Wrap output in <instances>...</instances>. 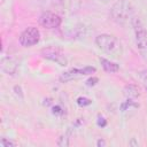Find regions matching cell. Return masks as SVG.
Listing matches in <instances>:
<instances>
[{
  "instance_id": "cell-1",
  "label": "cell",
  "mask_w": 147,
  "mask_h": 147,
  "mask_svg": "<svg viewBox=\"0 0 147 147\" xmlns=\"http://www.w3.org/2000/svg\"><path fill=\"white\" fill-rule=\"evenodd\" d=\"M95 44L96 46L103 51L106 54L113 56V57H121L123 54V46L122 42L111 34H99L95 38Z\"/></svg>"
},
{
  "instance_id": "cell-2",
  "label": "cell",
  "mask_w": 147,
  "mask_h": 147,
  "mask_svg": "<svg viewBox=\"0 0 147 147\" xmlns=\"http://www.w3.org/2000/svg\"><path fill=\"white\" fill-rule=\"evenodd\" d=\"M110 14L116 23L124 25L129 21H132L133 7L129 0H118L111 7Z\"/></svg>"
},
{
  "instance_id": "cell-3",
  "label": "cell",
  "mask_w": 147,
  "mask_h": 147,
  "mask_svg": "<svg viewBox=\"0 0 147 147\" xmlns=\"http://www.w3.org/2000/svg\"><path fill=\"white\" fill-rule=\"evenodd\" d=\"M132 24L136 30V42L138 51L144 60L147 61V31L138 18H132Z\"/></svg>"
},
{
  "instance_id": "cell-4",
  "label": "cell",
  "mask_w": 147,
  "mask_h": 147,
  "mask_svg": "<svg viewBox=\"0 0 147 147\" xmlns=\"http://www.w3.org/2000/svg\"><path fill=\"white\" fill-rule=\"evenodd\" d=\"M40 39V32L37 28L34 26H30L28 29H25L21 36H20V44L24 47H31L36 44H38Z\"/></svg>"
},
{
  "instance_id": "cell-5",
  "label": "cell",
  "mask_w": 147,
  "mask_h": 147,
  "mask_svg": "<svg viewBox=\"0 0 147 147\" xmlns=\"http://www.w3.org/2000/svg\"><path fill=\"white\" fill-rule=\"evenodd\" d=\"M41 54L45 59L52 60L56 63H59L60 65L64 67L67 65V59L64 56V53L59 48V47H54V46H49L47 48H44L41 51Z\"/></svg>"
},
{
  "instance_id": "cell-6",
  "label": "cell",
  "mask_w": 147,
  "mask_h": 147,
  "mask_svg": "<svg viewBox=\"0 0 147 147\" xmlns=\"http://www.w3.org/2000/svg\"><path fill=\"white\" fill-rule=\"evenodd\" d=\"M62 20L61 17L52 11H44L39 17V24L46 29H55L59 28Z\"/></svg>"
},
{
  "instance_id": "cell-7",
  "label": "cell",
  "mask_w": 147,
  "mask_h": 147,
  "mask_svg": "<svg viewBox=\"0 0 147 147\" xmlns=\"http://www.w3.org/2000/svg\"><path fill=\"white\" fill-rule=\"evenodd\" d=\"M95 72V68L94 67H85L83 69H71L64 74L61 75L60 77V80L65 83V82H69V80H72V79H76L80 76H85V75H91Z\"/></svg>"
},
{
  "instance_id": "cell-8",
  "label": "cell",
  "mask_w": 147,
  "mask_h": 147,
  "mask_svg": "<svg viewBox=\"0 0 147 147\" xmlns=\"http://www.w3.org/2000/svg\"><path fill=\"white\" fill-rule=\"evenodd\" d=\"M100 63H101L102 68L105 69V71H107V72H117L119 70V67L117 63H114L107 59L100 57Z\"/></svg>"
},
{
  "instance_id": "cell-9",
  "label": "cell",
  "mask_w": 147,
  "mask_h": 147,
  "mask_svg": "<svg viewBox=\"0 0 147 147\" xmlns=\"http://www.w3.org/2000/svg\"><path fill=\"white\" fill-rule=\"evenodd\" d=\"M124 95L127 98V99H136L140 95L139 93V88L133 85V84H130V85H126L124 87Z\"/></svg>"
},
{
  "instance_id": "cell-10",
  "label": "cell",
  "mask_w": 147,
  "mask_h": 147,
  "mask_svg": "<svg viewBox=\"0 0 147 147\" xmlns=\"http://www.w3.org/2000/svg\"><path fill=\"white\" fill-rule=\"evenodd\" d=\"M0 146L1 147H13V146H16V142H14L11 140H7L6 138H2L0 141Z\"/></svg>"
},
{
  "instance_id": "cell-11",
  "label": "cell",
  "mask_w": 147,
  "mask_h": 147,
  "mask_svg": "<svg viewBox=\"0 0 147 147\" xmlns=\"http://www.w3.org/2000/svg\"><path fill=\"white\" fill-rule=\"evenodd\" d=\"M77 103H78L79 106H83V107H84V106H88V105H91L92 101H91L90 99H87V98H82V96H80V98L77 99Z\"/></svg>"
},
{
  "instance_id": "cell-12",
  "label": "cell",
  "mask_w": 147,
  "mask_h": 147,
  "mask_svg": "<svg viewBox=\"0 0 147 147\" xmlns=\"http://www.w3.org/2000/svg\"><path fill=\"white\" fill-rule=\"evenodd\" d=\"M98 78L96 77H93V78H90V79H87L86 80V85L87 86H93V85H95L96 83H98Z\"/></svg>"
},
{
  "instance_id": "cell-13",
  "label": "cell",
  "mask_w": 147,
  "mask_h": 147,
  "mask_svg": "<svg viewBox=\"0 0 147 147\" xmlns=\"http://www.w3.org/2000/svg\"><path fill=\"white\" fill-rule=\"evenodd\" d=\"M142 80H144V83H145V85H146V87H147V74H145V75L142 76Z\"/></svg>"
},
{
  "instance_id": "cell-14",
  "label": "cell",
  "mask_w": 147,
  "mask_h": 147,
  "mask_svg": "<svg viewBox=\"0 0 147 147\" xmlns=\"http://www.w3.org/2000/svg\"><path fill=\"white\" fill-rule=\"evenodd\" d=\"M101 145H106V142L103 140H99L98 141V146H101Z\"/></svg>"
},
{
  "instance_id": "cell-15",
  "label": "cell",
  "mask_w": 147,
  "mask_h": 147,
  "mask_svg": "<svg viewBox=\"0 0 147 147\" xmlns=\"http://www.w3.org/2000/svg\"><path fill=\"white\" fill-rule=\"evenodd\" d=\"M102 1H103V2H107V1H108V0H102Z\"/></svg>"
}]
</instances>
